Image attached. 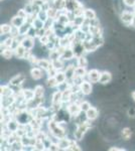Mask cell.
Here are the masks:
<instances>
[{"label":"cell","instance_id":"7a4b0ae2","mask_svg":"<svg viewBox=\"0 0 135 151\" xmlns=\"http://www.w3.org/2000/svg\"><path fill=\"white\" fill-rule=\"evenodd\" d=\"M90 127H92V124H91V120H89V119H87V121H84V122L78 124V127L76 129L75 133H74L75 139L78 141L82 140L85 135V133L87 132V130Z\"/></svg>","mask_w":135,"mask_h":151},{"label":"cell","instance_id":"52a82bcc","mask_svg":"<svg viewBox=\"0 0 135 151\" xmlns=\"http://www.w3.org/2000/svg\"><path fill=\"white\" fill-rule=\"evenodd\" d=\"M25 80H26V78L23 74H18L12 78L10 80V82H9V84H10V86L12 87H20Z\"/></svg>","mask_w":135,"mask_h":151},{"label":"cell","instance_id":"b9f144b4","mask_svg":"<svg viewBox=\"0 0 135 151\" xmlns=\"http://www.w3.org/2000/svg\"><path fill=\"white\" fill-rule=\"evenodd\" d=\"M67 150H81V148L79 147V145L76 143V141L71 140V143L69 145V147L67 148Z\"/></svg>","mask_w":135,"mask_h":151},{"label":"cell","instance_id":"2e32d148","mask_svg":"<svg viewBox=\"0 0 135 151\" xmlns=\"http://www.w3.org/2000/svg\"><path fill=\"white\" fill-rule=\"evenodd\" d=\"M31 27V23L28 22V21H25L20 27H18V31H19V36H24L27 35L29 29Z\"/></svg>","mask_w":135,"mask_h":151},{"label":"cell","instance_id":"603a6c76","mask_svg":"<svg viewBox=\"0 0 135 151\" xmlns=\"http://www.w3.org/2000/svg\"><path fill=\"white\" fill-rule=\"evenodd\" d=\"M51 62H50V60H38V67H40L41 70H48V68L51 67Z\"/></svg>","mask_w":135,"mask_h":151},{"label":"cell","instance_id":"d6a6232c","mask_svg":"<svg viewBox=\"0 0 135 151\" xmlns=\"http://www.w3.org/2000/svg\"><path fill=\"white\" fill-rule=\"evenodd\" d=\"M84 16L86 19L91 20V19H93V18H96V12L93 10V9H85Z\"/></svg>","mask_w":135,"mask_h":151},{"label":"cell","instance_id":"816d5d0a","mask_svg":"<svg viewBox=\"0 0 135 151\" xmlns=\"http://www.w3.org/2000/svg\"><path fill=\"white\" fill-rule=\"evenodd\" d=\"M109 150L110 151H124L125 149H123V148H118V147H111Z\"/></svg>","mask_w":135,"mask_h":151},{"label":"cell","instance_id":"f907efd6","mask_svg":"<svg viewBox=\"0 0 135 151\" xmlns=\"http://www.w3.org/2000/svg\"><path fill=\"white\" fill-rule=\"evenodd\" d=\"M45 2H46L45 0H32V3L35 4V5H38V6H40V7L43 6Z\"/></svg>","mask_w":135,"mask_h":151},{"label":"cell","instance_id":"4fadbf2b","mask_svg":"<svg viewBox=\"0 0 135 151\" xmlns=\"http://www.w3.org/2000/svg\"><path fill=\"white\" fill-rule=\"evenodd\" d=\"M85 115L87 119L93 121V120H95V119H97L98 115H99V112H98L97 109L94 108V107H91L87 112H85Z\"/></svg>","mask_w":135,"mask_h":151},{"label":"cell","instance_id":"d4e9b609","mask_svg":"<svg viewBox=\"0 0 135 151\" xmlns=\"http://www.w3.org/2000/svg\"><path fill=\"white\" fill-rule=\"evenodd\" d=\"M13 95V91L9 86H1V97H9Z\"/></svg>","mask_w":135,"mask_h":151},{"label":"cell","instance_id":"8d00e7d4","mask_svg":"<svg viewBox=\"0 0 135 151\" xmlns=\"http://www.w3.org/2000/svg\"><path fill=\"white\" fill-rule=\"evenodd\" d=\"M88 74V72L86 70V68H83V67H77L75 69V75L76 76H80V77H86Z\"/></svg>","mask_w":135,"mask_h":151},{"label":"cell","instance_id":"3957f363","mask_svg":"<svg viewBox=\"0 0 135 151\" xmlns=\"http://www.w3.org/2000/svg\"><path fill=\"white\" fill-rule=\"evenodd\" d=\"M71 47L73 48L74 52H75V55H76V58H79V57H81V55H83V53L86 52L83 41L78 40H74L72 41Z\"/></svg>","mask_w":135,"mask_h":151},{"label":"cell","instance_id":"5b68a950","mask_svg":"<svg viewBox=\"0 0 135 151\" xmlns=\"http://www.w3.org/2000/svg\"><path fill=\"white\" fill-rule=\"evenodd\" d=\"M133 17H134V11H123L121 13V16H120L122 22L126 24V25H131Z\"/></svg>","mask_w":135,"mask_h":151},{"label":"cell","instance_id":"4dcf8cb0","mask_svg":"<svg viewBox=\"0 0 135 151\" xmlns=\"http://www.w3.org/2000/svg\"><path fill=\"white\" fill-rule=\"evenodd\" d=\"M14 55V50H12V48H4L3 52H2V57L4 58H6V60H9V58H11Z\"/></svg>","mask_w":135,"mask_h":151},{"label":"cell","instance_id":"cb8c5ba5","mask_svg":"<svg viewBox=\"0 0 135 151\" xmlns=\"http://www.w3.org/2000/svg\"><path fill=\"white\" fill-rule=\"evenodd\" d=\"M53 5L58 11H64L66 9V0H53Z\"/></svg>","mask_w":135,"mask_h":151},{"label":"cell","instance_id":"30bf717a","mask_svg":"<svg viewBox=\"0 0 135 151\" xmlns=\"http://www.w3.org/2000/svg\"><path fill=\"white\" fill-rule=\"evenodd\" d=\"M92 90H93V87L90 81H84L80 85V91L82 92L85 96H88V95H90L92 93Z\"/></svg>","mask_w":135,"mask_h":151},{"label":"cell","instance_id":"1f68e13d","mask_svg":"<svg viewBox=\"0 0 135 151\" xmlns=\"http://www.w3.org/2000/svg\"><path fill=\"white\" fill-rule=\"evenodd\" d=\"M70 143H71V140L67 139L66 137L58 140V145H60V148H61V149H64V150H67V148L69 147Z\"/></svg>","mask_w":135,"mask_h":151},{"label":"cell","instance_id":"7dc6e473","mask_svg":"<svg viewBox=\"0 0 135 151\" xmlns=\"http://www.w3.org/2000/svg\"><path fill=\"white\" fill-rule=\"evenodd\" d=\"M48 150H61L60 148V145H58V143H51L50 147L48 148Z\"/></svg>","mask_w":135,"mask_h":151},{"label":"cell","instance_id":"d590c367","mask_svg":"<svg viewBox=\"0 0 135 151\" xmlns=\"http://www.w3.org/2000/svg\"><path fill=\"white\" fill-rule=\"evenodd\" d=\"M51 64H53V65L58 70H62L64 69V60H62V58H58V60H53V62H51Z\"/></svg>","mask_w":135,"mask_h":151},{"label":"cell","instance_id":"f35d334b","mask_svg":"<svg viewBox=\"0 0 135 151\" xmlns=\"http://www.w3.org/2000/svg\"><path fill=\"white\" fill-rule=\"evenodd\" d=\"M13 40H14V37H12V36H10V37H8V38H6V40L1 43V47H3L4 48H11V45H12V42H13Z\"/></svg>","mask_w":135,"mask_h":151},{"label":"cell","instance_id":"f1b7e54d","mask_svg":"<svg viewBox=\"0 0 135 151\" xmlns=\"http://www.w3.org/2000/svg\"><path fill=\"white\" fill-rule=\"evenodd\" d=\"M61 57H62V53L58 52V48H53V50H51V52H50L51 62H53V60H58V58H61Z\"/></svg>","mask_w":135,"mask_h":151},{"label":"cell","instance_id":"8992f818","mask_svg":"<svg viewBox=\"0 0 135 151\" xmlns=\"http://www.w3.org/2000/svg\"><path fill=\"white\" fill-rule=\"evenodd\" d=\"M68 112L72 116H78L82 112L80 104H78L77 102H71L70 105L68 106Z\"/></svg>","mask_w":135,"mask_h":151},{"label":"cell","instance_id":"ee69618b","mask_svg":"<svg viewBox=\"0 0 135 151\" xmlns=\"http://www.w3.org/2000/svg\"><path fill=\"white\" fill-rule=\"evenodd\" d=\"M40 41L41 45H48V43L51 41V40H50V36L46 35H43V36H40Z\"/></svg>","mask_w":135,"mask_h":151},{"label":"cell","instance_id":"f6af8a7d","mask_svg":"<svg viewBox=\"0 0 135 151\" xmlns=\"http://www.w3.org/2000/svg\"><path fill=\"white\" fill-rule=\"evenodd\" d=\"M28 62L29 63H30V64L31 65H38V58H36V57H34V55H30V57H29L28 58Z\"/></svg>","mask_w":135,"mask_h":151},{"label":"cell","instance_id":"7402d4cb","mask_svg":"<svg viewBox=\"0 0 135 151\" xmlns=\"http://www.w3.org/2000/svg\"><path fill=\"white\" fill-rule=\"evenodd\" d=\"M89 33L92 36H102V29L100 26H90Z\"/></svg>","mask_w":135,"mask_h":151},{"label":"cell","instance_id":"9a60e30c","mask_svg":"<svg viewBox=\"0 0 135 151\" xmlns=\"http://www.w3.org/2000/svg\"><path fill=\"white\" fill-rule=\"evenodd\" d=\"M21 95H22V98L25 102H29L31 100H33L35 98V94H34V91H31V90H22L21 92Z\"/></svg>","mask_w":135,"mask_h":151},{"label":"cell","instance_id":"7bdbcfd3","mask_svg":"<svg viewBox=\"0 0 135 151\" xmlns=\"http://www.w3.org/2000/svg\"><path fill=\"white\" fill-rule=\"evenodd\" d=\"M28 36H30V37H35V36H38V29H36L35 27H33L32 25H31L30 29H29L28 33H27Z\"/></svg>","mask_w":135,"mask_h":151},{"label":"cell","instance_id":"7c38bea8","mask_svg":"<svg viewBox=\"0 0 135 151\" xmlns=\"http://www.w3.org/2000/svg\"><path fill=\"white\" fill-rule=\"evenodd\" d=\"M112 80V75L111 73L107 72V70H104V72H101V77H100V84L106 85L108 83H110Z\"/></svg>","mask_w":135,"mask_h":151},{"label":"cell","instance_id":"6da1fadb","mask_svg":"<svg viewBox=\"0 0 135 151\" xmlns=\"http://www.w3.org/2000/svg\"><path fill=\"white\" fill-rule=\"evenodd\" d=\"M48 130H50V132L51 133V135H53V137L58 138V140L66 137V130L61 126V124L58 123L56 121L51 120L50 122H48Z\"/></svg>","mask_w":135,"mask_h":151},{"label":"cell","instance_id":"44dd1931","mask_svg":"<svg viewBox=\"0 0 135 151\" xmlns=\"http://www.w3.org/2000/svg\"><path fill=\"white\" fill-rule=\"evenodd\" d=\"M55 78H56V81H58V85L62 84V83H65V82L68 81L67 75H66V73L65 72H62V70H58V72L56 73V75L55 76Z\"/></svg>","mask_w":135,"mask_h":151},{"label":"cell","instance_id":"ffe728a7","mask_svg":"<svg viewBox=\"0 0 135 151\" xmlns=\"http://www.w3.org/2000/svg\"><path fill=\"white\" fill-rule=\"evenodd\" d=\"M25 52H26V48L23 47V45H19L17 47L15 50H14V55L17 58H24V55H25Z\"/></svg>","mask_w":135,"mask_h":151},{"label":"cell","instance_id":"484cf974","mask_svg":"<svg viewBox=\"0 0 135 151\" xmlns=\"http://www.w3.org/2000/svg\"><path fill=\"white\" fill-rule=\"evenodd\" d=\"M75 69L76 68L74 67V65H69V67L67 68V70H66V75H67V79H68V81H71L72 82V80H73V78H74V76H75Z\"/></svg>","mask_w":135,"mask_h":151},{"label":"cell","instance_id":"c3c4849f","mask_svg":"<svg viewBox=\"0 0 135 151\" xmlns=\"http://www.w3.org/2000/svg\"><path fill=\"white\" fill-rule=\"evenodd\" d=\"M17 15H19V16H21V17H23V18H27V12L25 11V9H20V10H18V12H17Z\"/></svg>","mask_w":135,"mask_h":151},{"label":"cell","instance_id":"60d3db41","mask_svg":"<svg viewBox=\"0 0 135 151\" xmlns=\"http://www.w3.org/2000/svg\"><path fill=\"white\" fill-rule=\"evenodd\" d=\"M80 106H81V109H82V112H87L91 107H92L88 101H82L80 103Z\"/></svg>","mask_w":135,"mask_h":151},{"label":"cell","instance_id":"836d02e7","mask_svg":"<svg viewBox=\"0 0 135 151\" xmlns=\"http://www.w3.org/2000/svg\"><path fill=\"white\" fill-rule=\"evenodd\" d=\"M77 65L78 67H83V68H87L88 67V60L86 57L84 55H81L77 58Z\"/></svg>","mask_w":135,"mask_h":151},{"label":"cell","instance_id":"9f6ffc18","mask_svg":"<svg viewBox=\"0 0 135 151\" xmlns=\"http://www.w3.org/2000/svg\"><path fill=\"white\" fill-rule=\"evenodd\" d=\"M1 1H2V0H1Z\"/></svg>","mask_w":135,"mask_h":151},{"label":"cell","instance_id":"e0dca14e","mask_svg":"<svg viewBox=\"0 0 135 151\" xmlns=\"http://www.w3.org/2000/svg\"><path fill=\"white\" fill-rule=\"evenodd\" d=\"M30 75L33 80H40L41 78H43V70H41L40 67L32 68V69L30 70Z\"/></svg>","mask_w":135,"mask_h":151},{"label":"cell","instance_id":"ab89813d","mask_svg":"<svg viewBox=\"0 0 135 151\" xmlns=\"http://www.w3.org/2000/svg\"><path fill=\"white\" fill-rule=\"evenodd\" d=\"M38 17L40 18V19H41L43 21H45L48 20V11L46 10H43V9H40V12L38 13Z\"/></svg>","mask_w":135,"mask_h":151},{"label":"cell","instance_id":"277c9868","mask_svg":"<svg viewBox=\"0 0 135 151\" xmlns=\"http://www.w3.org/2000/svg\"><path fill=\"white\" fill-rule=\"evenodd\" d=\"M63 93L61 91H56L53 94V99H51V104H53V107H56V110L61 108L63 104Z\"/></svg>","mask_w":135,"mask_h":151},{"label":"cell","instance_id":"9c48e42d","mask_svg":"<svg viewBox=\"0 0 135 151\" xmlns=\"http://www.w3.org/2000/svg\"><path fill=\"white\" fill-rule=\"evenodd\" d=\"M20 43H21V45H23V47L26 48V50H31L32 47H34V38L30 37V36H28V35H25L22 40H20Z\"/></svg>","mask_w":135,"mask_h":151},{"label":"cell","instance_id":"d6986e66","mask_svg":"<svg viewBox=\"0 0 135 151\" xmlns=\"http://www.w3.org/2000/svg\"><path fill=\"white\" fill-rule=\"evenodd\" d=\"M25 21H26L25 18L21 17V16H19V15H16L11 19V24H12V26H15V27H20Z\"/></svg>","mask_w":135,"mask_h":151},{"label":"cell","instance_id":"681fc988","mask_svg":"<svg viewBox=\"0 0 135 151\" xmlns=\"http://www.w3.org/2000/svg\"><path fill=\"white\" fill-rule=\"evenodd\" d=\"M124 4L128 7H134L135 6V0H123Z\"/></svg>","mask_w":135,"mask_h":151},{"label":"cell","instance_id":"f5cc1de1","mask_svg":"<svg viewBox=\"0 0 135 151\" xmlns=\"http://www.w3.org/2000/svg\"><path fill=\"white\" fill-rule=\"evenodd\" d=\"M131 26H133V27H135V12H134V17H133V20H132Z\"/></svg>","mask_w":135,"mask_h":151},{"label":"cell","instance_id":"5bb4252c","mask_svg":"<svg viewBox=\"0 0 135 151\" xmlns=\"http://www.w3.org/2000/svg\"><path fill=\"white\" fill-rule=\"evenodd\" d=\"M6 126H7V128H8L9 132L15 133L19 128V123L17 122L16 120H14V119H11V120H9L8 122L6 123Z\"/></svg>","mask_w":135,"mask_h":151},{"label":"cell","instance_id":"83f0119b","mask_svg":"<svg viewBox=\"0 0 135 151\" xmlns=\"http://www.w3.org/2000/svg\"><path fill=\"white\" fill-rule=\"evenodd\" d=\"M12 24H2L1 26H0V31H1V35H8V33L11 32L12 30Z\"/></svg>","mask_w":135,"mask_h":151},{"label":"cell","instance_id":"f546056e","mask_svg":"<svg viewBox=\"0 0 135 151\" xmlns=\"http://www.w3.org/2000/svg\"><path fill=\"white\" fill-rule=\"evenodd\" d=\"M31 25H32L33 27H35L36 29H40V28L45 27V21H43L41 19H40L38 17H36L35 19H34V20L32 21V23H31Z\"/></svg>","mask_w":135,"mask_h":151},{"label":"cell","instance_id":"ba28073f","mask_svg":"<svg viewBox=\"0 0 135 151\" xmlns=\"http://www.w3.org/2000/svg\"><path fill=\"white\" fill-rule=\"evenodd\" d=\"M100 77H101V72H99L98 70H91L87 74L88 81L91 83H99Z\"/></svg>","mask_w":135,"mask_h":151},{"label":"cell","instance_id":"11a10c76","mask_svg":"<svg viewBox=\"0 0 135 151\" xmlns=\"http://www.w3.org/2000/svg\"><path fill=\"white\" fill-rule=\"evenodd\" d=\"M133 9H134V10H133V11H134V12H135V6H134V7H133Z\"/></svg>","mask_w":135,"mask_h":151},{"label":"cell","instance_id":"ac0fdd59","mask_svg":"<svg viewBox=\"0 0 135 151\" xmlns=\"http://www.w3.org/2000/svg\"><path fill=\"white\" fill-rule=\"evenodd\" d=\"M14 102H15V97H14L13 95L9 97H3L2 106H3V108H9V107H12Z\"/></svg>","mask_w":135,"mask_h":151},{"label":"cell","instance_id":"db71d44e","mask_svg":"<svg viewBox=\"0 0 135 151\" xmlns=\"http://www.w3.org/2000/svg\"><path fill=\"white\" fill-rule=\"evenodd\" d=\"M131 97H132V99H133V101L135 102V91H133L131 93Z\"/></svg>","mask_w":135,"mask_h":151},{"label":"cell","instance_id":"e575fe53","mask_svg":"<svg viewBox=\"0 0 135 151\" xmlns=\"http://www.w3.org/2000/svg\"><path fill=\"white\" fill-rule=\"evenodd\" d=\"M121 135L123 137L124 140H129L132 136V131L130 128H124L123 130L121 131Z\"/></svg>","mask_w":135,"mask_h":151},{"label":"cell","instance_id":"8fae6325","mask_svg":"<svg viewBox=\"0 0 135 151\" xmlns=\"http://www.w3.org/2000/svg\"><path fill=\"white\" fill-rule=\"evenodd\" d=\"M75 57H76V55H75V52H74L73 48L71 47H68L65 48L64 52L62 53V57H61V58L64 60H70Z\"/></svg>","mask_w":135,"mask_h":151},{"label":"cell","instance_id":"bcb514c9","mask_svg":"<svg viewBox=\"0 0 135 151\" xmlns=\"http://www.w3.org/2000/svg\"><path fill=\"white\" fill-rule=\"evenodd\" d=\"M89 24L90 26H100V21L98 18H93L89 20Z\"/></svg>","mask_w":135,"mask_h":151},{"label":"cell","instance_id":"4316f807","mask_svg":"<svg viewBox=\"0 0 135 151\" xmlns=\"http://www.w3.org/2000/svg\"><path fill=\"white\" fill-rule=\"evenodd\" d=\"M34 94H35L36 99H43V94H45V89L43 86H36L34 88Z\"/></svg>","mask_w":135,"mask_h":151},{"label":"cell","instance_id":"74e56055","mask_svg":"<svg viewBox=\"0 0 135 151\" xmlns=\"http://www.w3.org/2000/svg\"><path fill=\"white\" fill-rule=\"evenodd\" d=\"M46 84H48V87H50V88H56L58 86V83L56 80L55 77H48V81H46Z\"/></svg>","mask_w":135,"mask_h":151}]
</instances>
